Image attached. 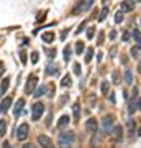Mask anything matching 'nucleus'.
Returning <instances> with one entry per match:
<instances>
[{
  "label": "nucleus",
  "mask_w": 141,
  "mask_h": 148,
  "mask_svg": "<svg viewBox=\"0 0 141 148\" xmlns=\"http://www.w3.org/2000/svg\"><path fill=\"white\" fill-rule=\"evenodd\" d=\"M74 140H76L74 133L72 132H66V133H61V135H59L58 143L61 145V147H67V145H72Z\"/></svg>",
  "instance_id": "nucleus-1"
},
{
  "label": "nucleus",
  "mask_w": 141,
  "mask_h": 148,
  "mask_svg": "<svg viewBox=\"0 0 141 148\" xmlns=\"http://www.w3.org/2000/svg\"><path fill=\"white\" fill-rule=\"evenodd\" d=\"M28 132H30L28 123H21L20 127L16 128V138H18L20 142H25L26 138H28Z\"/></svg>",
  "instance_id": "nucleus-2"
},
{
  "label": "nucleus",
  "mask_w": 141,
  "mask_h": 148,
  "mask_svg": "<svg viewBox=\"0 0 141 148\" xmlns=\"http://www.w3.org/2000/svg\"><path fill=\"white\" fill-rule=\"evenodd\" d=\"M43 114H44V106H43L41 102H36V104L33 106V109H31V117H33V120H40Z\"/></svg>",
  "instance_id": "nucleus-3"
},
{
  "label": "nucleus",
  "mask_w": 141,
  "mask_h": 148,
  "mask_svg": "<svg viewBox=\"0 0 141 148\" xmlns=\"http://www.w3.org/2000/svg\"><path fill=\"white\" fill-rule=\"evenodd\" d=\"M36 81H38L36 76H30V79H28V82H26V86H25V92L26 94H31L33 92L35 86H36Z\"/></svg>",
  "instance_id": "nucleus-4"
},
{
  "label": "nucleus",
  "mask_w": 141,
  "mask_h": 148,
  "mask_svg": "<svg viewBox=\"0 0 141 148\" xmlns=\"http://www.w3.org/2000/svg\"><path fill=\"white\" fill-rule=\"evenodd\" d=\"M112 127H113V119L112 117H105L104 120H102V128H104L107 133L112 132Z\"/></svg>",
  "instance_id": "nucleus-5"
},
{
  "label": "nucleus",
  "mask_w": 141,
  "mask_h": 148,
  "mask_svg": "<svg viewBox=\"0 0 141 148\" xmlns=\"http://www.w3.org/2000/svg\"><path fill=\"white\" fill-rule=\"evenodd\" d=\"M85 128H87L89 133H95L97 132V120L95 119H89V120L85 122Z\"/></svg>",
  "instance_id": "nucleus-6"
},
{
  "label": "nucleus",
  "mask_w": 141,
  "mask_h": 148,
  "mask_svg": "<svg viewBox=\"0 0 141 148\" xmlns=\"http://www.w3.org/2000/svg\"><path fill=\"white\" fill-rule=\"evenodd\" d=\"M23 106H25V101H23V99H18L16 104H15V109H13V115H15V117L20 115L21 110H23Z\"/></svg>",
  "instance_id": "nucleus-7"
},
{
  "label": "nucleus",
  "mask_w": 141,
  "mask_h": 148,
  "mask_svg": "<svg viewBox=\"0 0 141 148\" xmlns=\"http://www.w3.org/2000/svg\"><path fill=\"white\" fill-rule=\"evenodd\" d=\"M10 106H12V99L10 97H5L3 101L0 102V110H2V114H5V112L10 109Z\"/></svg>",
  "instance_id": "nucleus-8"
},
{
  "label": "nucleus",
  "mask_w": 141,
  "mask_h": 148,
  "mask_svg": "<svg viewBox=\"0 0 141 148\" xmlns=\"http://www.w3.org/2000/svg\"><path fill=\"white\" fill-rule=\"evenodd\" d=\"M133 8H135V0H125L121 3V10L123 12H131Z\"/></svg>",
  "instance_id": "nucleus-9"
},
{
  "label": "nucleus",
  "mask_w": 141,
  "mask_h": 148,
  "mask_svg": "<svg viewBox=\"0 0 141 148\" xmlns=\"http://www.w3.org/2000/svg\"><path fill=\"white\" fill-rule=\"evenodd\" d=\"M8 87H10V77H5V79H2V84H0V94H2V95L7 94Z\"/></svg>",
  "instance_id": "nucleus-10"
},
{
  "label": "nucleus",
  "mask_w": 141,
  "mask_h": 148,
  "mask_svg": "<svg viewBox=\"0 0 141 148\" xmlns=\"http://www.w3.org/2000/svg\"><path fill=\"white\" fill-rule=\"evenodd\" d=\"M38 142H40L41 147H49V145H51V138L46 137V135H40V137H38Z\"/></svg>",
  "instance_id": "nucleus-11"
},
{
  "label": "nucleus",
  "mask_w": 141,
  "mask_h": 148,
  "mask_svg": "<svg viewBox=\"0 0 141 148\" xmlns=\"http://www.w3.org/2000/svg\"><path fill=\"white\" fill-rule=\"evenodd\" d=\"M41 40H43L44 43H51V41H54V33H52V32L43 33V35H41Z\"/></svg>",
  "instance_id": "nucleus-12"
},
{
  "label": "nucleus",
  "mask_w": 141,
  "mask_h": 148,
  "mask_svg": "<svg viewBox=\"0 0 141 148\" xmlns=\"http://www.w3.org/2000/svg\"><path fill=\"white\" fill-rule=\"evenodd\" d=\"M69 120H71V119H69V115H63L61 119H59V122H58V127H59V128L66 127V125L69 123Z\"/></svg>",
  "instance_id": "nucleus-13"
},
{
  "label": "nucleus",
  "mask_w": 141,
  "mask_h": 148,
  "mask_svg": "<svg viewBox=\"0 0 141 148\" xmlns=\"http://www.w3.org/2000/svg\"><path fill=\"white\" fill-rule=\"evenodd\" d=\"M133 38H135V41L138 46H141V33L138 28H133Z\"/></svg>",
  "instance_id": "nucleus-14"
},
{
  "label": "nucleus",
  "mask_w": 141,
  "mask_h": 148,
  "mask_svg": "<svg viewBox=\"0 0 141 148\" xmlns=\"http://www.w3.org/2000/svg\"><path fill=\"white\" fill-rule=\"evenodd\" d=\"M44 94H46V86L43 84V86H40V87L35 90V94L33 95H35V97H41V95H44Z\"/></svg>",
  "instance_id": "nucleus-15"
},
{
  "label": "nucleus",
  "mask_w": 141,
  "mask_h": 148,
  "mask_svg": "<svg viewBox=\"0 0 141 148\" xmlns=\"http://www.w3.org/2000/svg\"><path fill=\"white\" fill-rule=\"evenodd\" d=\"M125 81L128 82V84H133V73H131L130 69L125 71Z\"/></svg>",
  "instance_id": "nucleus-16"
},
{
  "label": "nucleus",
  "mask_w": 141,
  "mask_h": 148,
  "mask_svg": "<svg viewBox=\"0 0 141 148\" xmlns=\"http://www.w3.org/2000/svg\"><path fill=\"white\" fill-rule=\"evenodd\" d=\"M71 56H72V53H71V48H64V61L66 63H69L71 61Z\"/></svg>",
  "instance_id": "nucleus-17"
},
{
  "label": "nucleus",
  "mask_w": 141,
  "mask_h": 148,
  "mask_svg": "<svg viewBox=\"0 0 141 148\" xmlns=\"http://www.w3.org/2000/svg\"><path fill=\"white\" fill-rule=\"evenodd\" d=\"M76 53H77L79 56L84 53V43L82 41H77V45H76Z\"/></svg>",
  "instance_id": "nucleus-18"
},
{
  "label": "nucleus",
  "mask_w": 141,
  "mask_h": 148,
  "mask_svg": "<svg viewBox=\"0 0 141 148\" xmlns=\"http://www.w3.org/2000/svg\"><path fill=\"white\" fill-rule=\"evenodd\" d=\"M107 15H108V8H107V7H105L104 10H102V13H100L99 20H100V21H104V20H105V16H107Z\"/></svg>",
  "instance_id": "nucleus-19"
},
{
  "label": "nucleus",
  "mask_w": 141,
  "mask_h": 148,
  "mask_svg": "<svg viewBox=\"0 0 141 148\" xmlns=\"http://www.w3.org/2000/svg\"><path fill=\"white\" fill-rule=\"evenodd\" d=\"M121 20H123V10H118V12H116V15H115V21H116V23H120V21Z\"/></svg>",
  "instance_id": "nucleus-20"
},
{
  "label": "nucleus",
  "mask_w": 141,
  "mask_h": 148,
  "mask_svg": "<svg viewBox=\"0 0 141 148\" xmlns=\"http://www.w3.org/2000/svg\"><path fill=\"white\" fill-rule=\"evenodd\" d=\"M61 86H64V87H66V86H71V77H69V76H64Z\"/></svg>",
  "instance_id": "nucleus-21"
},
{
  "label": "nucleus",
  "mask_w": 141,
  "mask_h": 148,
  "mask_svg": "<svg viewBox=\"0 0 141 148\" xmlns=\"http://www.w3.org/2000/svg\"><path fill=\"white\" fill-rule=\"evenodd\" d=\"M5 122L3 120H0V137H3V135H5Z\"/></svg>",
  "instance_id": "nucleus-22"
},
{
  "label": "nucleus",
  "mask_w": 141,
  "mask_h": 148,
  "mask_svg": "<svg viewBox=\"0 0 141 148\" xmlns=\"http://www.w3.org/2000/svg\"><path fill=\"white\" fill-rule=\"evenodd\" d=\"M74 117H76L77 120H79V117H80V110H79V104H76V106H74Z\"/></svg>",
  "instance_id": "nucleus-23"
},
{
  "label": "nucleus",
  "mask_w": 141,
  "mask_h": 148,
  "mask_svg": "<svg viewBox=\"0 0 141 148\" xmlns=\"http://www.w3.org/2000/svg\"><path fill=\"white\" fill-rule=\"evenodd\" d=\"M92 54H94V49L90 48L89 51H87V56H85V61H87V63H90V59H92Z\"/></svg>",
  "instance_id": "nucleus-24"
},
{
  "label": "nucleus",
  "mask_w": 141,
  "mask_h": 148,
  "mask_svg": "<svg viewBox=\"0 0 141 148\" xmlns=\"http://www.w3.org/2000/svg\"><path fill=\"white\" fill-rule=\"evenodd\" d=\"M74 74L80 76V64H74Z\"/></svg>",
  "instance_id": "nucleus-25"
},
{
  "label": "nucleus",
  "mask_w": 141,
  "mask_h": 148,
  "mask_svg": "<svg viewBox=\"0 0 141 148\" xmlns=\"http://www.w3.org/2000/svg\"><path fill=\"white\" fill-rule=\"evenodd\" d=\"M108 92V82H102V94Z\"/></svg>",
  "instance_id": "nucleus-26"
},
{
  "label": "nucleus",
  "mask_w": 141,
  "mask_h": 148,
  "mask_svg": "<svg viewBox=\"0 0 141 148\" xmlns=\"http://www.w3.org/2000/svg\"><path fill=\"white\" fill-rule=\"evenodd\" d=\"M52 68H54V66H48L46 73H48V74H56V73H58V71H56V69H52Z\"/></svg>",
  "instance_id": "nucleus-27"
},
{
  "label": "nucleus",
  "mask_w": 141,
  "mask_h": 148,
  "mask_svg": "<svg viewBox=\"0 0 141 148\" xmlns=\"http://www.w3.org/2000/svg\"><path fill=\"white\" fill-rule=\"evenodd\" d=\"M31 61H33V63H38V53H33L31 54Z\"/></svg>",
  "instance_id": "nucleus-28"
},
{
  "label": "nucleus",
  "mask_w": 141,
  "mask_h": 148,
  "mask_svg": "<svg viewBox=\"0 0 141 148\" xmlns=\"http://www.w3.org/2000/svg\"><path fill=\"white\" fill-rule=\"evenodd\" d=\"M128 38H130V33L125 32V33H123V41H128Z\"/></svg>",
  "instance_id": "nucleus-29"
},
{
  "label": "nucleus",
  "mask_w": 141,
  "mask_h": 148,
  "mask_svg": "<svg viewBox=\"0 0 141 148\" xmlns=\"http://www.w3.org/2000/svg\"><path fill=\"white\" fill-rule=\"evenodd\" d=\"M131 56H138V49H136V48H133V49H131Z\"/></svg>",
  "instance_id": "nucleus-30"
},
{
  "label": "nucleus",
  "mask_w": 141,
  "mask_h": 148,
  "mask_svg": "<svg viewBox=\"0 0 141 148\" xmlns=\"http://www.w3.org/2000/svg\"><path fill=\"white\" fill-rule=\"evenodd\" d=\"M5 73V68H3V64L0 63V77H2V74Z\"/></svg>",
  "instance_id": "nucleus-31"
},
{
  "label": "nucleus",
  "mask_w": 141,
  "mask_h": 148,
  "mask_svg": "<svg viewBox=\"0 0 141 148\" xmlns=\"http://www.w3.org/2000/svg\"><path fill=\"white\" fill-rule=\"evenodd\" d=\"M116 38V32H112L110 33V40H115Z\"/></svg>",
  "instance_id": "nucleus-32"
},
{
  "label": "nucleus",
  "mask_w": 141,
  "mask_h": 148,
  "mask_svg": "<svg viewBox=\"0 0 141 148\" xmlns=\"http://www.w3.org/2000/svg\"><path fill=\"white\" fill-rule=\"evenodd\" d=\"M21 54V61H23V63H26V58H25V53H20Z\"/></svg>",
  "instance_id": "nucleus-33"
}]
</instances>
